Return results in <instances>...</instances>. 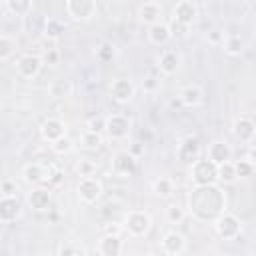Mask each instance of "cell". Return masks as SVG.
I'll use <instances>...</instances> for the list:
<instances>
[{
  "mask_svg": "<svg viewBox=\"0 0 256 256\" xmlns=\"http://www.w3.org/2000/svg\"><path fill=\"white\" fill-rule=\"evenodd\" d=\"M198 18V6L192 2V0H178L176 6H174V20L186 24V26H192Z\"/></svg>",
  "mask_w": 256,
  "mask_h": 256,
  "instance_id": "ffe728a7",
  "label": "cell"
},
{
  "mask_svg": "<svg viewBox=\"0 0 256 256\" xmlns=\"http://www.w3.org/2000/svg\"><path fill=\"white\" fill-rule=\"evenodd\" d=\"M170 106H172V108H178V106H182V104H180L178 98H174V100H170Z\"/></svg>",
  "mask_w": 256,
  "mask_h": 256,
  "instance_id": "681fc988",
  "label": "cell"
},
{
  "mask_svg": "<svg viewBox=\"0 0 256 256\" xmlns=\"http://www.w3.org/2000/svg\"><path fill=\"white\" fill-rule=\"evenodd\" d=\"M134 94H136V86H134L132 80H128V78H116V80H112V84H110V96H112L114 102L128 104L134 98Z\"/></svg>",
  "mask_w": 256,
  "mask_h": 256,
  "instance_id": "9a60e30c",
  "label": "cell"
},
{
  "mask_svg": "<svg viewBox=\"0 0 256 256\" xmlns=\"http://www.w3.org/2000/svg\"><path fill=\"white\" fill-rule=\"evenodd\" d=\"M222 40H224V36H222L220 30H212V32H208V42H210V44H222Z\"/></svg>",
  "mask_w": 256,
  "mask_h": 256,
  "instance_id": "c3c4849f",
  "label": "cell"
},
{
  "mask_svg": "<svg viewBox=\"0 0 256 256\" xmlns=\"http://www.w3.org/2000/svg\"><path fill=\"white\" fill-rule=\"evenodd\" d=\"M62 182H64V172H62V168H58V166H48V178H46V184H44V186L54 188V186H60Z\"/></svg>",
  "mask_w": 256,
  "mask_h": 256,
  "instance_id": "ab89813d",
  "label": "cell"
},
{
  "mask_svg": "<svg viewBox=\"0 0 256 256\" xmlns=\"http://www.w3.org/2000/svg\"><path fill=\"white\" fill-rule=\"evenodd\" d=\"M212 224H214L216 234H218L222 240H236V238H240V234H242L240 218H238L234 212L224 210Z\"/></svg>",
  "mask_w": 256,
  "mask_h": 256,
  "instance_id": "277c9868",
  "label": "cell"
},
{
  "mask_svg": "<svg viewBox=\"0 0 256 256\" xmlns=\"http://www.w3.org/2000/svg\"><path fill=\"white\" fill-rule=\"evenodd\" d=\"M16 192H18L16 182H12V180H2V182H0V194L12 196V194H16Z\"/></svg>",
  "mask_w": 256,
  "mask_h": 256,
  "instance_id": "ee69618b",
  "label": "cell"
},
{
  "mask_svg": "<svg viewBox=\"0 0 256 256\" xmlns=\"http://www.w3.org/2000/svg\"><path fill=\"white\" fill-rule=\"evenodd\" d=\"M44 24H46V16L40 14V12H34V10H32V12H28L26 16H22V30H24L28 36H32V38L42 36Z\"/></svg>",
  "mask_w": 256,
  "mask_h": 256,
  "instance_id": "7402d4cb",
  "label": "cell"
},
{
  "mask_svg": "<svg viewBox=\"0 0 256 256\" xmlns=\"http://www.w3.org/2000/svg\"><path fill=\"white\" fill-rule=\"evenodd\" d=\"M22 178H24V182L30 184V186L46 184L48 166H46V164H40V162H28V164L22 168Z\"/></svg>",
  "mask_w": 256,
  "mask_h": 256,
  "instance_id": "ac0fdd59",
  "label": "cell"
},
{
  "mask_svg": "<svg viewBox=\"0 0 256 256\" xmlns=\"http://www.w3.org/2000/svg\"><path fill=\"white\" fill-rule=\"evenodd\" d=\"M56 254L58 256H86L88 250L76 240H66L56 248Z\"/></svg>",
  "mask_w": 256,
  "mask_h": 256,
  "instance_id": "1f68e13d",
  "label": "cell"
},
{
  "mask_svg": "<svg viewBox=\"0 0 256 256\" xmlns=\"http://www.w3.org/2000/svg\"><path fill=\"white\" fill-rule=\"evenodd\" d=\"M50 146H52V152H54V154L66 156V154H70V152L74 150V140H72L68 134H64V136H60L58 140L50 142Z\"/></svg>",
  "mask_w": 256,
  "mask_h": 256,
  "instance_id": "d590c367",
  "label": "cell"
},
{
  "mask_svg": "<svg viewBox=\"0 0 256 256\" xmlns=\"http://www.w3.org/2000/svg\"><path fill=\"white\" fill-rule=\"evenodd\" d=\"M6 6L12 14L16 16H26L28 12H32V0H6Z\"/></svg>",
  "mask_w": 256,
  "mask_h": 256,
  "instance_id": "74e56055",
  "label": "cell"
},
{
  "mask_svg": "<svg viewBox=\"0 0 256 256\" xmlns=\"http://www.w3.org/2000/svg\"><path fill=\"white\" fill-rule=\"evenodd\" d=\"M104 124H106V116H90L86 120V130H92V132H104Z\"/></svg>",
  "mask_w": 256,
  "mask_h": 256,
  "instance_id": "b9f144b4",
  "label": "cell"
},
{
  "mask_svg": "<svg viewBox=\"0 0 256 256\" xmlns=\"http://www.w3.org/2000/svg\"><path fill=\"white\" fill-rule=\"evenodd\" d=\"M124 232V226L122 224H118V222H112V224H108L106 228H104V234H122Z\"/></svg>",
  "mask_w": 256,
  "mask_h": 256,
  "instance_id": "7dc6e473",
  "label": "cell"
},
{
  "mask_svg": "<svg viewBox=\"0 0 256 256\" xmlns=\"http://www.w3.org/2000/svg\"><path fill=\"white\" fill-rule=\"evenodd\" d=\"M146 36H148V42L152 46H164V44H168L172 40L170 30H168V24H162V22H156V24L148 26Z\"/></svg>",
  "mask_w": 256,
  "mask_h": 256,
  "instance_id": "d4e9b609",
  "label": "cell"
},
{
  "mask_svg": "<svg viewBox=\"0 0 256 256\" xmlns=\"http://www.w3.org/2000/svg\"><path fill=\"white\" fill-rule=\"evenodd\" d=\"M26 202L34 212H46L52 204V188H48L44 184L32 188V192H28V196H26Z\"/></svg>",
  "mask_w": 256,
  "mask_h": 256,
  "instance_id": "5bb4252c",
  "label": "cell"
},
{
  "mask_svg": "<svg viewBox=\"0 0 256 256\" xmlns=\"http://www.w3.org/2000/svg\"><path fill=\"white\" fill-rule=\"evenodd\" d=\"M58 60H60V52H58V50H48V52L44 54V58H42V62H46L48 66L58 64Z\"/></svg>",
  "mask_w": 256,
  "mask_h": 256,
  "instance_id": "f6af8a7d",
  "label": "cell"
},
{
  "mask_svg": "<svg viewBox=\"0 0 256 256\" xmlns=\"http://www.w3.org/2000/svg\"><path fill=\"white\" fill-rule=\"evenodd\" d=\"M142 88H144V92H156L160 88V80L156 76H146L142 82Z\"/></svg>",
  "mask_w": 256,
  "mask_h": 256,
  "instance_id": "7bdbcfd3",
  "label": "cell"
},
{
  "mask_svg": "<svg viewBox=\"0 0 256 256\" xmlns=\"http://www.w3.org/2000/svg\"><path fill=\"white\" fill-rule=\"evenodd\" d=\"M160 16H162V6L154 0L144 2L138 8V22L144 24V26H152V24L160 22Z\"/></svg>",
  "mask_w": 256,
  "mask_h": 256,
  "instance_id": "44dd1931",
  "label": "cell"
},
{
  "mask_svg": "<svg viewBox=\"0 0 256 256\" xmlns=\"http://www.w3.org/2000/svg\"><path fill=\"white\" fill-rule=\"evenodd\" d=\"M176 156L182 164H192L194 160H198L202 156V144L196 136H186L178 142L176 148Z\"/></svg>",
  "mask_w": 256,
  "mask_h": 256,
  "instance_id": "8fae6325",
  "label": "cell"
},
{
  "mask_svg": "<svg viewBox=\"0 0 256 256\" xmlns=\"http://www.w3.org/2000/svg\"><path fill=\"white\" fill-rule=\"evenodd\" d=\"M0 110H2V102H0Z\"/></svg>",
  "mask_w": 256,
  "mask_h": 256,
  "instance_id": "f907efd6",
  "label": "cell"
},
{
  "mask_svg": "<svg viewBox=\"0 0 256 256\" xmlns=\"http://www.w3.org/2000/svg\"><path fill=\"white\" fill-rule=\"evenodd\" d=\"M96 162L94 160H90V158H80L78 162H76V166H74V170H76V174L80 176V178H86V176H94L96 174Z\"/></svg>",
  "mask_w": 256,
  "mask_h": 256,
  "instance_id": "f35d334b",
  "label": "cell"
},
{
  "mask_svg": "<svg viewBox=\"0 0 256 256\" xmlns=\"http://www.w3.org/2000/svg\"><path fill=\"white\" fill-rule=\"evenodd\" d=\"M156 66H158V70H160L164 76H174V74L180 70V66H182V56H180L176 50H164V52L158 56Z\"/></svg>",
  "mask_w": 256,
  "mask_h": 256,
  "instance_id": "e0dca14e",
  "label": "cell"
},
{
  "mask_svg": "<svg viewBox=\"0 0 256 256\" xmlns=\"http://www.w3.org/2000/svg\"><path fill=\"white\" fill-rule=\"evenodd\" d=\"M188 28H190V26H186V24H182V22L174 20V18L168 22V30H170V36H172V38H176V40L184 38V36L188 34Z\"/></svg>",
  "mask_w": 256,
  "mask_h": 256,
  "instance_id": "60d3db41",
  "label": "cell"
},
{
  "mask_svg": "<svg viewBox=\"0 0 256 256\" xmlns=\"http://www.w3.org/2000/svg\"><path fill=\"white\" fill-rule=\"evenodd\" d=\"M24 212L22 200L18 198V194L12 196H4L0 194V224H12L16 222Z\"/></svg>",
  "mask_w": 256,
  "mask_h": 256,
  "instance_id": "9c48e42d",
  "label": "cell"
},
{
  "mask_svg": "<svg viewBox=\"0 0 256 256\" xmlns=\"http://www.w3.org/2000/svg\"><path fill=\"white\" fill-rule=\"evenodd\" d=\"M66 134V122L62 118H56V116H48L42 124H40V136L44 142H54L58 140L60 136Z\"/></svg>",
  "mask_w": 256,
  "mask_h": 256,
  "instance_id": "2e32d148",
  "label": "cell"
},
{
  "mask_svg": "<svg viewBox=\"0 0 256 256\" xmlns=\"http://www.w3.org/2000/svg\"><path fill=\"white\" fill-rule=\"evenodd\" d=\"M160 248H162V252L168 254V256H180V254L186 252L188 242H186V236H184L182 232H178V230H168V232L162 236V240H160Z\"/></svg>",
  "mask_w": 256,
  "mask_h": 256,
  "instance_id": "7c38bea8",
  "label": "cell"
},
{
  "mask_svg": "<svg viewBox=\"0 0 256 256\" xmlns=\"http://www.w3.org/2000/svg\"><path fill=\"white\" fill-rule=\"evenodd\" d=\"M190 170V180L194 186H208V184H218V176H216V164L210 162L206 156L194 160L192 164H188Z\"/></svg>",
  "mask_w": 256,
  "mask_h": 256,
  "instance_id": "3957f363",
  "label": "cell"
},
{
  "mask_svg": "<svg viewBox=\"0 0 256 256\" xmlns=\"http://www.w3.org/2000/svg\"><path fill=\"white\" fill-rule=\"evenodd\" d=\"M98 0H66V14L76 22H86L96 16Z\"/></svg>",
  "mask_w": 256,
  "mask_h": 256,
  "instance_id": "ba28073f",
  "label": "cell"
},
{
  "mask_svg": "<svg viewBox=\"0 0 256 256\" xmlns=\"http://www.w3.org/2000/svg\"><path fill=\"white\" fill-rule=\"evenodd\" d=\"M116 54H118V48H116V44H112V42H102L96 50H94V56H96V60L98 62H102V64H108V62H112L114 58H116Z\"/></svg>",
  "mask_w": 256,
  "mask_h": 256,
  "instance_id": "d6a6232c",
  "label": "cell"
},
{
  "mask_svg": "<svg viewBox=\"0 0 256 256\" xmlns=\"http://www.w3.org/2000/svg\"><path fill=\"white\" fill-rule=\"evenodd\" d=\"M104 132L112 140H124V138H128L130 132H132V120H130V116H126V114H110V116H106Z\"/></svg>",
  "mask_w": 256,
  "mask_h": 256,
  "instance_id": "5b68a950",
  "label": "cell"
},
{
  "mask_svg": "<svg viewBox=\"0 0 256 256\" xmlns=\"http://www.w3.org/2000/svg\"><path fill=\"white\" fill-rule=\"evenodd\" d=\"M206 158L216 166L226 160H232V146L226 140H212L206 148Z\"/></svg>",
  "mask_w": 256,
  "mask_h": 256,
  "instance_id": "d6986e66",
  "label": "cell"
},
{
  "mask_svg": "<svg viewBox=\"0 0 256 256\" xmlns=\"http://www.w3.org/2000/svg\"><path fill=\"white\" fill-rule=\"evenodd\" d=\"M226 192L218 184L194 186L188 194V214L196 222H214L226 210Z\"/></svg>",
  "mask_w": 256,
  "mask_h": 256,
  "instance_id": "6da1fadb",
  "label": "cell"
},
{
  "mask_svg": "<svg viewBox=\"0 0 256 256\" xmlns=\"http://www.w3.org/2000/svg\"><path fill=\"white\" fill-rule=\"evenodd\" d=\"M232 134L236 140L244 142V144H252L254 142V136H256V124L250 116L242 114L238 118H234L232 122Z\"/></svg>",
  "mask_w": 256,
  "mask_h": 256,
  "instance_id": "4fadbf2b",
  "label": "cell"
},
{
  "mask_svg": "<svg viewBox=\"0 0 256 256\" xmlns=\"http://www.w3.org/2000/svg\"><path fill=\"white\" fill-rule=\"evenodd\" d=\"M178 100H180V104L186 106V108H196V106H200V104L204 102V92H202L200 86L188 84V86H184V88L178 92Z\"/></svg>",
  "mask_w": 256,
  "mask_h": 256,
  "instance_id": "cb8c5ba5",
  "label": "cell"
},
{
  "mask_svg": "<svg viewBox=\"0 0 256 256\" xmlns=\"http://www.w3.org/2000/svg\"><path fill=\"white\" fill-rule=\"evenodd\" d=\"M216 176H218V184H234L238 178H236V170H234V162L232 160H226L222 164L216 166Z\"/></svg>",
  "mask_w": 256,
  "mask_h": 256,
  "instance_id": "f546056e",
  "label": "cell"
},
{
  "mask_svg": "<svg viewBox=\"0 0 256 256\" xmlns=\"http://www.w3.org/2000/svg\"><path fill=\"white\" fill-rule=\"evenodd\" d=\"M122 238L118 234H104L98 240V254L100 256H120L122 254Z\"/></svg>",
  "mask_w": 256,
  "mask_h": 256,
  "instance_id": "603a6c76",
  "label": "cell"
},
{
  "mask_svg": "<svg viewBox=\"0 0 256 256\" xmlns=\"http://www.w3.org/2000/svg\"><path fill=\"white\" fill-rule=\"evenodd\" d=\"M110 164H112V172H114L116 176H120V178H130V176H134L136 170H138V158L132 156L128 150L114 152Z\"/></svg>",
  "mask_w": 256,
  "mask_h": 256,
  "instance_id": "52a82bcc",
  "label": "cell"
},
{
  "mask_svg": "<svg viewBox=\"0 0 256 256\" xmlns=\"http://www.w3.org/2000/svg\"><path fill=\"white\" fill-rule=\"evenodd\" d=\"M234 170H236V178H238V180L250 178V176L254 174V170H256V162H252V160H248V158L242 156L240 160L234 162Z\"/></svg>",
  "mask_w": 256,
  "mask_h": 256,
  "instance_id": "8d00e7d4",
  "label": "cell"
},
{
  "mask_svg": "<svg viewBox=\"0 0 256 256\" xmlns=\"http://www.w3.org/2000/svg\"><path fill=\"white\" fill-rule=\"evenodd\" d=\"M164 218H166L168 224L178 226V224L184 222V218H186V210H184L180 204H168L166 210H164Z\"/></svg>",
  "mask_w": 256,
  "mask_h": 256,
  "instance_id": "836d02e7",
  "label": "cell"
},
{
  "mask_svg": "<svg viewBox=\"0 0 256 256\" xmlns=\"http://www.w3.org/2000/svg\"><path fill=\"white\" fill-rule=\"evenodd\" d=\"M132 156H136V158H140V156H144V152H146V148H144V144L142 142H134L132 146H130V150H128Z\"/></svg>",
  "mask_w": 256,
  "mask_h": 256,
  "instance_id": "bcb514c9",
  "label": "cell"
},
{
  "mask_svg": "<svg viewBox=\"0 0 256 256\" xmlns=\"http://www.w3.org/2000/svg\"><path fill=\"white\" fill-rule=\"evenodd\" d=\"M76 192H78V200L82 204H96L104 192L102 188V182L96 178V176H86V178H80L78 186H76Z\"/></svg>",
  "mask_w": 256,
  "mask_h": 256,
  "instance_id": "8992f818",
  "label": "cell"
},
{
  "mask_svg": "<svg viewBox=\"0 0 256 256\" xmlns=\"http://www.w3.org/2000/svg\"><path fill=\"white\" fill-rule=\"evenodd\" d=\"M16 52V40L8 34H0V62H6Z\"/></svg>",
  "mask_w": 256,
  "mask_h": 256,
  "instance_id": "e575fe53",
  "label": "cell"
},
{
  "mask_svg": "<svg viewBox=\"0 0 256 256\" xmlns=\"http://www.w3.org/2000/svg\"><path fill=\"white\" fill-rule=\"evenodd\" d=\"M152 192L158 196V198H172L174 192H176V184L172 178L168 176H158L154 182H152Z\"/></svg>",
  "mask_w": 256,
  "mask_h": 256,
  "instance_id": "4316f807",
  "label": "cell"
},
{
  "mask_svg": "<svg viewBox=\"0 0 256 256\" xmlns=\"http://www.w3.org/2000/svg\"><path fill=\"white\" fill-rule=\"evenodd\" d=\"M104 144V138H102V132H92V130H84L80 134V146L84 150H90V152H96L100 150Z\"/></svg>",
  "mask_w": 256,
  "mask_h": 256,
  "instance_id": "f1b7e54d",
  "label": "cell"
},
{
  "mask_svg": "<svg viewBox=\"0 0 256 256\" xmlns=\"http://www.w3.org/2000/svg\"><path fill=\"white\" fill-rule=\"evenodd\" d=\"M66 32V24L58 18H46V24H44V32L42 36L46 40H60Z\"/></svg>",
  "mask_w": 256,
  "mask_h": 256,
  "instance_id": "83f0119b",
  "label": "cell"
},
{
  "mask_svg": "<svg viewBox=\"0 0 256 256\" xmlns=\"http://www.w3.org/2000/svg\"><path fill=\"white\" fill-rule=\"evenodd\" d=\"M222 48H224V52H226L228 56H240V54L244 52L246 44H244V40H242L238 34H230V36H226V38L222 40Z\"/></svg>",
  "mask_w": 256,
  "mask_h": 256,
  "instance_id": "4dcf8cb0",
  "label": "cell"
},
{
  "mask_svg": "<svg viewBox=\"0 0 256 256\" xmlns=\"http://www.w3.org/2000/svg\"><path fill=\"white\" fill-rule=\"evenodd\" d=\"M122 226H124V232H128V236H132V238H144L152 230V216L146 210L134 208V210H128L126 212Z\"/></svg>",
  "mask_w": 256,
  "mask_h": 256,
  "instance_id": "7a4b0ae2",
  "label": "cell"
},
{
  "mask_svg": "<svg viewBox=\"0 0 256 256\" xmlns=\"http://www.w3.org/2000/svg\"><path fill=\"white\" fill-rule=\"evenodd\" d=\"M42 66H44V62H42V56H38V54H22L16 60V72L24 80L36 78L40 74Z\"/></svg>",
  "mask_w": 256,
  "mask_h": 256,
  "instance_id": "30bf717a",
  "label": "cell"
},
{
  "mask_svg": "<svg viewBox=\"0 0 256 256\" xmlns=\"http://www.w3.org/2000/svg\"><path fill=\"white\" fill-rule=\"evenodd\" d=\"M72 92H74V84L66 78H56L48 84V96L54 100H64V98L72 96Z\"/></svg>",
  "mask_w": 256,
  "mask_h": 256,
  "instance_id": "484cf974",
  "label": "cell"
}]
</instances>
